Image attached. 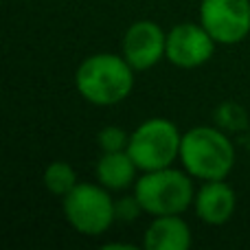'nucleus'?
<instances>
[{
    "mask_svg": "<svg viewBox=\"0 0 250 250\" xmlns=\"http://www.w3.org/2000/svg\"><path fill=\"white\" fill-rule=\"evenodd\" d=\"M141 169L127 154L123 151H104L97 163V180L110 191H123L136 182V173Z\"/></svg>",
    "mask_w": 250,
    "mask_h": 250,
    "instance_id": "obj_11",
    "label": "nucleus"
},
{
    "mask_svg": "<svg viewBox=\"0 0 250 250\" xmlns=\"http://www.w3.org/2000/svg\"><path fill=\"white\" fill-rule=\"evenodd\" d=\"M134 195L147 215H182L193 207V176L171 165L156 171H143L134 182Z\"/></svg>",
    "mask_w": 250,
    "mask_h": 250,
    "instance_id": "obj_3",
    "label": "nucleus"
},
{
    "mask_svg": "<svg viewBox=\"0 0 250 250\" xmlns=\"http://www.w3.org/2000/svg\"><path fill=\"white\" fill-rule=\"evenodd\" d=\"M167 33L154 20H138L125 29L121 42V55L134 70H149L165 60Z\"/></svg>",
    "mask_w": 250,
    "mask_h": 250,
    "instance_id": "obj_8",
    "label": "nucleus"
},
{
    "mask_svg": "<svg viewBox=\"0 0 250 250\" xmlns=\"http://www.w3.org/2000/svg\"><path fill=\"white\" fill-rule=\"evenodd\" d=\"M180 145L182 134L178 125L169 119L154 117L129 134L127 154L141 171H156L180 160Z\"/></svg>",
    "mask_w": 250,
    "mask_h": 250,
    "instance_id": "obj_4",
    "label": "nucleus"
},
{
    "mask_svg": "<svg viewBox=\"0 0 250 250\" xmlns=\"http://www.w3.org/2000/svg\"><path fill=\"white\" fill-rule=\"evenodd\" d=\"M215 46L217 42L202 24L180 22L167 31L165 60L178 68H198L211 60Z\"/></svg>",
    "mask_w": 250,
    "mask_h": 250,
    "instance_id": "obj_7",
    "label": "nucleus"
},
{
    "mask_svg": "<svg viewBox=\"0 0 250 250\" xmlns=\"http://www.w3.org/2000/svg\"><path fill=\"white\" fill-rule=\"evenodd\" d=\"M134 73L129 62L117 53L88 55L75 73V88L92 105H114L127 99L134 88Z\"/></svg>",
    "mask_w": 250,
    "mask_h": 250,
    "instance_id": "obj_1",
    "label": "nucleus"
},
{
    "mask_svg": "<svg viewBox=\"0 0 250 250\" xmlns=\"http://www.w3.org/2000/svg\"><path fill=\"white\" fill-rule=\"evenodd\" d=\"M64 217L77 233L82 235H97L105 233L117 222L114 215V200L110 195V189L104 185L92 182H77L70 193L62 198Z\"/></svg>",
    "mask_w": 250,
    "mask_h": 250,
    "instance_id": "obj_5",
    "label": "nucleus"
},
{
    "mask_svg": "<svg viewBox=\"0 0 250 250\" xmlns=\"http://www.w3.org/2000/svg\"><path fill=\"white\" fill-rule=\"evenodd\" d=\"M248 117L237 104H224L217 108V125L224 129H242L246 127Z\"/></svg>",
    "mask_w": 250,
    "mask_h": 250,
    "instance_id": "obj_14",
    "label": "nucleus"
},
{
    "mask_svg": "<svg viewBox=\"0 0 250 250\" xmlns=\"http://www.w3.org/2000/svg\"><path fill=\"white\" fill-rule=\"evenodd\" d=\"M237 198L229 182L224 180H207L195 191L193 208L200 222L208 226H222L233 217Z\"/></svg>",
    "mask_w": 250,
    "mask_h": 250,
    "instance_id": "obj_9",
    "label": "nucleus"
},
{
    "mask_svg": "<svg viewBox=\"0 0 250 250\" xmlns=\"http://www.w3.org/2000/svg\"><path fill=\"white\" fill-rule=\"evenodd\" d=\"M143 244L147 250H187L191 246V229L180 215H156Z\"/></svg>",
    "mask_w": 250,
    "mask_h": 250,
    "instance_id": "obj_10",
    "label": "nucleus"
},
{
    "mask_svg": "<svg viewBox=\"0 0 250 250\" xmlns=\"http://www.w3.org/2000/svg\"><path fill=\"white\" fill-rule=\"evenodd\" d=\"M42 182L48 193L64 198L66 193H70L77 187V173L66 160H55V163H51L44 169Z\"/></svg>",
    "mask_w": 250,
    "mask_h": 250,
    "instance_id": "obj_12",
    "label": "nucleus"
},
{
    "mask_svg": "<svg viewBox=\"0 0 250 250\" xmlns=\"http://www.w3.org/2000/svg\"><path fill=\"white\" fill-rule=\"evenodd\" d=\"M180 163L202 182L226 180L235 167V147L222 127L198 125L182 134Z\"/></svg>",
    "mask_w": 250,
    "mask_h": 250,
    "instance_id": "obj_2",
    "label": "nucleus"
},
{
    "mask_svg": "<svg viewBox=\"0 0 250 250\" xmlns=\"http://www.w3.org/2000/svg\"><path fill=\"white\" fill-rule=\"evenodd\" d=\"M97 143H99L101 151H123L127 149L129 134H125L117 125H108L97 134Z\"/></svg>",
    "mask_w": 250,
    "mask_h": 250,
    "instance_id": "obj_13",
    "label": "nucleus"
},
{
    "mask_svg": "<svg viewBox=\"0 0 250 250\" xmlns=\"http://www.w3.org/2000/svg\"><path fill=\"white\" fill-rule=\"evenodd\" d=\"M200 24L217 44H239L250 33V0H202Z\"/></svg>",
    "mask_w": 250,
    "mask_h": 250,
    "instance_id": "obj_6",
    "label": "nucleus"
},
{
    "mask_svg": "<svg viewBox=\"0 0 250 250\" xmlns=\"http://www.w3.org/2000/svg\"><path fill=\"white\" fill-rule=\"evenodd\" d=\"M143 211L141 202L136 200V195H127V198L114 200V215H117V222H134Z\"/></svg>",
    "mask_w": 250,
    "mask_h": 250,
    "instance_id": "obj_15",
    "label": "nucleus"
}]
</instances>
